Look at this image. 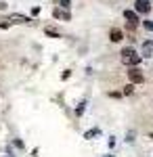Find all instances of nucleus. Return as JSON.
Listing matches in <instances>:
<instances>
[{"instance_id":"obj_1","label":"nucleus","mask_w":153,"mask_h":157,"mask_svg":"<svg viewBox=\"0 0 153 157\" xmlns=\"http://www.w3.org/2000/svg\"><path fill=\"white\" fill-rule=\"evenodd\" d=\"M139 61H141V57L132 48H126L122 52V63H124V65H139Z\"/></svg>"},{"instance_id":"obj_2","label":"nucleus","mask_w":153,"mask_h":157,"mask_svg":"<svg viewBox=\"0 0 153 157\" xmlns=\"http://www.w3.org/2000/svg\"><path fill=\"white\" fill-rule=\"evenodd\" d=\"M134 9H136V13H143V15H147V13L151 11V4H149V0H136Z\"/></svg>"},{"instance_id":"obj_3","label":"nucleus","mask_w":153,"mask_h":157,"mask_svg":"<svg viewBox=\"0 0 153 157\" xmlns=\"http://www.w3.org/2000/svg\"><path fill=\"white\" fill-rule=\"evenodd\" d=\"M109 38H111V42H120V40H124V36H122V29H111Z\"/></svg>"},{"instance_id":"obj_4","label":"nucleus","mask_w":153,"mask_h":157,"mask_svg":"<svg viewBox=\"0 0 153 157\" xmlns=\"http://www.w3.org/2000/svg\"><path fill=\"white\" fill-rule=\"evenodd\" d=\"M130 80L139 84V82H143V73L139 71V69H132V71H130Z\"/></svg>"},{"instance_id":"obj_5","label":"nucleus","mask_w":153,"mask_h":157,"mask_svg":"<svg viewBox=\"0 0 153 157\" xmlns=\"http://www.w3.org/2000/svg\"><path fill=\"white\" fill-rule=\"evenodd\" d=\"M124 17L128 19L130 23H134V21H139V15H136V11H124Z\"/></svg>"},{"instance_id":"obj_6","label":"nucleus","mask_w":153,"mask_h":157,"mask_svg":"<svg viewBox=\"0 0 153 157\" xmlns=\"http://www.w3.org/2000/svg\"><path fill=\"white\" fill-rule=\"evenodd\" d=\"M143 57H153V42H147L143 46Z\"/></svg>"},{"instance_id":"obj_7","label":"nucleus","mask_w":153,"mask_h":157,"mask_svg":"<svg viewBox=\"0 0 153 157\" xmlns=\"http://www.w3.org/2000/svg\"><path fill=\"white\" fill-rule=\"evenodd\" d=\"M11 21H13V23H27L29 19L23 17V15H11Z\"/></svg>"},{"instance_id":"obj_8","label":"nucleus","mask_w":153,"mask_h":157,"mask_svg":"<svg viewBox=\"0 0 153 157\" xmlns=\"http://www.w3.org/2000/svg\"><path fill=\"white\" fill-rule=\"evenodd\" d=\"M53 15H55V17H59V19H65V21H69V13H63L61 9H55V11H53Z\"/></svg>"},{"instance_id":"obj_9","label":"nucleus","mask_w":153,"mask_h":157,"mask_svg":"<svg viewBox=\"0 0 153 157\" xmlns=\"http://www.w3.org/2000/svg\"><path fill=\"white\" fill-rule=\"evenodd\" d=\"M96 134H99V130H96V128H92V130H88L84 136H86V138H92V136H96Z\"/></svg>"},{"instance_id":"obj_10","label":"nucleus","mask_w":153,"mask_h":157,"mask_svg":"<svg viewBox=\"0 0 153 157\" xmlns=\"http://www.w3.org/2000/svg\"><path fill=\"white\" fill-rule=\"evenodd\" d=\"M46 36H53V38H57V36H59V34H57L55 29H50V27H48V29H46Z\"/></svg>"},{"instance_id":"obj_11","label":"nucleus","mask_w":153,"mask_h":157,"mask_svg":"<svg viewBox=\"0 0 153 157\" xmlns=\"http://www.w3.org/2000/svg\"><path fill=\"white\" fill-rule=\"evenodd\" d=\"M132 90H134V86H126V88H124V92H126V94H132Z\"/></svg>"},{"instance_id":"obj_12","label":"nucleus","mask_w":153,"mask_h":157,"mask_svg":"<svg viewBox=\"0 0 153 157\" xmlns=\"http://www.w3.org/2000/svg\"><path fill=\"white\" fill-rule=\"evenodd\" d=\"M84 105H86V103H80V107H78V115H82V113H84Z\"/></svg>"},{"instance_id":"obj_13","label":"nucleus","mask_w":153,"mask_h":157,"mask_svg":"<svg viewBox=\"0 0 153 157\" xmlns=\"http://www.w3.org/2000/svg\"><path fill=\"white\" fill-rule=\"evenodd\" d=\"M61 6H65V9H69V0H59Z\"/></svg>"},{"instance_id":"obj_14","label":"nucleus","mask_w":153,"mask_h":157,"mask_svg":"<svg viewBox=\"0 0 153 157\" xmlns=\"http://www.w3.org/2000/svg\"><path fill=\"white\" fill-rule=\"evenodd\" d=\"M145 27H147V29H151V32H153V21H145Z\"/></svg>"},{"instance_id":"obj_15","label":"nucleus","mask_w":153,"mask_h":157,"mask_svg":"<svg viewBox=\"0 0 153 157\" xmlns=\"http://www.w3.org/2000/svg\"><path fill=\"white\" fill-rule=\"evenodd\" d=\"M4 9H6V4H4V2H0V11H4Z\"/></svg>"},{"instance_id":"obj_16","label":"nucleus","mask_w":153,"mask_h":157,"mask_svg":"<svg viewBox=\"0 0 153 157\" xmlns=\"http://www.w3.org/2000/svg\"><path fill=\"white\" fill-rule=\"evenodd\" d=\"M0 27H9V23H2V21H0Z\"/></svg>"},{"instance_id":"obj_17","label":"nucleus","mask_w":153,"mask_h":157,"mask_svg":"<svg viewBox=\"0 0 153 157\" xmlns=\"http://www.w3.org/2000/svg\"><path fill=\"white\" fill-rule=\"evenodd\" d=\"M105 157H113V155H105Z\"/></svg>"},{"instance_id":"obj_18","label":"nucleus","mask_w":153,"mask_h":157,"mask_svg":"<svg viewBox=\"0 0 153 157\" xmlns=\"http://www.w3.org/2000/svg\"><path fill=\"white\" fill-rule=\"evenodd\" d=\"M6 157H13V155H6Z\"/></svg>"}]
</instances>
